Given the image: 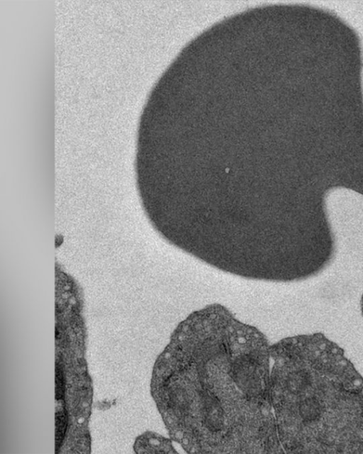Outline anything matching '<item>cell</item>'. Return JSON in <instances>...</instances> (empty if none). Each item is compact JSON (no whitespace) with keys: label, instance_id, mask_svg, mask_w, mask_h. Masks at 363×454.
<instances>
[{"label":"cell","instance_id":"3","mask_svg":"<svg viewBox=\"0 0 363 454\" xmlns=\"http://www.w3.org/2000/svg\"><path fill=\"white\" fill-rule=\"evenodd\" d=\"M172 438H165L154 432H146L135 441L134 449L137 453H177Z\"/></svg>","mask_w":363,"mask_h":454},{"label":"cell","instance_id":"1","mask_svg":"<svg viewBox=\"0 0 363 454\" xmlns=\"http://www.w3.org/2000/svg\"><path fill=\"white\" fill-rule=\"evenodd\" d=\"M151 393L169 437L188 453H285L287 362L225 306L190 314L157 357Z\"/></svg>","mask_w":363,"mask_h":454},{"label":"cell","instance_id":"2","mask_svg":"<svg viewBox=\"0 0 363 454\" xmlns=\"http://www.w3.org/2000/svg\"><path fill=\"white\" fill-rule=\"evenodd\" d=\"M286 453H363V377L322 333L284 338Z\"/></svg>","mask_w":363,"mask_h":454},{"label":"cell","instance_id":"4","mask_svg":"<svg viewBox=\"0 0 363 454\" xmlns=\"http://www.w3.org/2000/svg\"><path fill=\"white\" fill-rule=\"evenodd\" d=\"M360 306H361L362 314V316H363V294L362 295V298H361V301H360Z\"/></svg>","mask_w":363,"mask_h":454}]
</instances>
